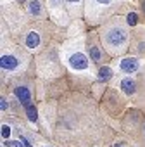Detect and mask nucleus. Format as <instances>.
<instances>
[{
    "mask_svg": "<svg viewBox=\"0 0 145 147\" xmlns=\"http://www.w3.org/2000/svg\"><path fill=\"white\" fill-rule=\"evenodd\" d=\"M126 21H128V24H130V26H135V24H136V21H138V16H136L135 12H130V14H128V18H126Z\"/></svg>",
    "mask_w": 145,
    "mask_h": 147,
    "instance_id": "12",
    "label": "nucleus"
},
{
    "mask_svg": "<svg viewBox=\"0 0 145 147\" xmlns=\"http://www.w3.org/2000/svg\"><path fill=\"white\" fill-rule=\"evenodd\" d=\"M19 2H23V0H19Z\"/></svg>",
    "mask_w": 145,
    "mask_h": 147,
    "instance_id": "21",
    "label": "nucleus"
},
{
    "mask_svg": "<svg viewBox=\"0 0 145 147\" xmlns=\"http://www.w3.org/2000/svg\"><path fill=\"white\" fill-rule=\"evenodd\" d=\"M114 147H121V145H114Z\"/></svg>",
    "mask_w": 145,
    "mask_h": 147,
    "instance_id": "20",
    "label": "nucleus"
},
{
    "mask_svg": "<svg viewBox=\"0 0 145 147\" xmlns=\"http://www.w3.org/2000/svg\"><path fill=\"white\" fill-rule=\"evenodd\" d=\"M5 145H9V147H26V145L23 144V140H21V142H7Z\"/></svg>",
    "mask_w": 145,
    "mask_h": 147,
    "instance_id": "14",
    "label": "nucleus"
},
{
    "mask_svg": "<svg viewBox=\"0 0 145 147\" xmlns=\"http://www.w3.org/2000/svg\"><path fill=\"white\" fill-rule=\"evenodd\" d=\"M30 12H31L33 16H38V14L42 12V9H40V4L36 2V0H33V2H30Z\"/></svg>",
    "mask_w": 145,
    "mask_h": 147,
    "instance_id": "10",
    "label": "nucleus"
},
{
    "mask_svg": "<svg viewBox=\"0 0 145 147\" xmlns=\"http://www.w3.org/2000/svg\"><path fill=\"white\" fill-rule=\"evenodd\" d=\"M0 66H2V69L12 71V69H16L19 66V61L16 57H12V55H2V59H0Z\"/></svg>",
    "mask_w": 145,
    "mask_h": 147,
    "instance_id": "4",
    "label": "nucleus"
},
{
    "mask_svg": "<svg viewBox=\"0 0 145 147\" xmlns=\"http://www.w3.org/2000/svg\"><path fill=\"white\" fill-rule=\"evenodd\" d=\"M14 94H16V97L19 99V102H21V104H24V106H28V104H30L31 95H30V90H28L26 87H17V88L14 90Z\"/></svg>",
    "mask_w": 145,
    "mask_h": 147,
    "instance_id": "5",
    "label": "nucleus"
},
{
    "mask_svg": "<svg viewBox=\"0 0 145 147\" xmlns=\"http://www.w3.org/2000/svg\"><path fill=\"white\" fill-rule=\"evenodd\" d=\"M26 116H28L30 121H36L38 113H36V107H35L33 104H28V106H26Z\"/></svg>",
    "mask_w": 145,
    "mask_h": 147,
    "instance_id": "9",
    "label": "nucleus"
},
{
    "mask_svg": "<svg viewBox=\"0 0 145 147\" xmlns=\"http://www.w3.org/2000/svg\"><path fill=\"white\" fill-rule=\"evenodd\" d=\"M9 135H11V128H9L7 125H4V126H2V137H4V138H7Z\"/></svg>",
    "mask_w": 145,
    "mask_h": 147,
    "instance_id": "13",
    "label": "nucleus"
},
{
    "mask_svg": "<svg viewBox=\"0 0 145 147\" xmlns=\"http://www.w3.org/2000/svg\"><path fill=\"white\" fill-rule=\"evenodd\" d=\"M69 66L72 67V69H87L88 67V59H87V55L85 54H81V52H76V54H72L71 57H69Z\"/></svg>",
    "mask_w": 145,
    "mask_h": 147,
    "instance_id": "2",
    "label": "nucleus"
},
{
    "mask_svg": "<svg viewBox=\"0 0 145 147\" xmlns=\"http://www.w3.org/2000/svg\"><path fill=\"white\" fill-rule=\"evenodd\" d=\"M21 140H23V144H24V145H26V147H33V145H31V144H30V142H28V140H26V138H23V137H21Z\"/></svg>",
    "mask_w": 145,
    "mask_h": 147,
    "instance_id": "17",
    "label": "nucleus"
},
{
    "mask_svg": "<svg viewBox=\"0 0 145 147\" xmlns=\"http://www.w3.org/2000/svg\"><path fill=\"white\" fill-rule=\"evenodd\" d=\"M126 38H128V35H126V31H124L123 28H111V30L104 35L105 43H107L109 47H112V49L123 47V45L126 43Z\"/></svg>",
    "mask_w": 145,
    "mask_h": 147,
    "instance_id": "1",
    "label": "nucleus"
},
{
    "mask_svg": "<svg viewBox=\"0 0 145 147\" xmlns=\"http://www.w3.org/2000/svg\"><path fill=\"white\" fill-rule=\"evenodd\" d=\"M138 61L136 59H133V57H126V59H123L121 62H119V67L124 71V73H133V71H136L138 69Z\"/></svg>",
    "mask_w": 145,
    "mask_h": 147,
    "instance_id": "3",
    "label": "nucleus"
},
{
    "mask_svg": "<svg viewBox=\"0 0 145 147\" xmlns=\"http://www.w3.org/2000/svg\"><path fill=\"white\" fill-rule=\"evenodd\" d=\"M143 11H145V2H143Z\"/></svg>",
    "mask_w": 145,
    "mask_h": 147,
    "instance_id": "19",
    "label": "nucleus"
},
{
    "mask_svg": "<svg viewBox=\"0 0 145 147\" xmlns=\"http://www.w3.org/2000/svg\"><path fill=\"white\" fill-rule=\"evenodd\" d=\"M90 57H92V61H100V52H99V49L97 47H92L90 49Z\"/></svg>",
    "mask_w": 145,
    "mask_h": 147,
    "instance_id": "11",
    "label": "nucleus"
},
{
    "mask_svg": "<svg viewBox=\"0 0 145 147\" xmlns=\"http://www.w3.org/2000/svg\"><path fill=\"white\" fill-rule=\"evenodd\" d=\"M111 78H112V69L111 67L104 66V67L99 69V80L100 82H105V80H111Z\"/></svg>",
    "mask_w": 145,
    "mask_h": 147,
    "instance_id": "8",
    "label": "nucleus"
},
{
    "mask_svg": "<svg viewBox=\"0 0 145 147\" xmlns=\"http://www.w3.org/2000/svg\"><path fill=\"white\" fill-rule=\"evenodd\" d=\"M26 45H28L30 49H36V47L40 45V35H38L36 31L28 33V36H26Z\"/></svg>",
    "mask_w": 145,
    "mask_h": 147,
    "instance_id": "6",
    "label": "nucleus"
},
{
    "mask_svg": "<svg viewBox=\"0 0 145 147\" xmlns=\"http://www.w3.org/2000/svg\"><path fill=\"white\" fill-rule=\"evenodd\" d=\"M121 90H123L124 94H133V92H135V82H133L131 78H124V80L121 82Z\"/></svg>",
    "mask_w": 145,
    "mask_h": 147,
    "instance_id": "7",
    "label": "nucleus"
},
{
    "mask_svg": "<svg viewBox=\"0 0 145 147\" xmlns=\"http://www.w3.org/2000/svg\"><path fill=\"white\" fill-rule=\"evenodd\" d=\"M67 2H71V4H75V2H78V0H67Z\"/></svg>",
    "mask_w": 145,
    "mask_h": 147,
    "instance_id": "18",
    "label": "nucleus"
},
{
    "mask_svg": "<svg viewBox=\"0 0 145 147\" xmlns=\"http://www.w3.org/2000/svg\"><path fill=\"white\" fill-rule=\"evenodd\" d=\"M0 109H2V111H5V109H7V100H5V99L0 100Z\"/></svg>",
    "mask_w": 145,
    "mask_h": 147,
    "instance_id": "15",
    "label": "nucleus"
},
{
    "mask_svg": "<svg viewBox=\"0 0 145 147\" xmlns=\"http://www.w3.org/2000/svg\"><path fill=\"white\" fill-rule=\"evenodd\" d=\"M95 2H99V4H102V5H105V4H111L112 0H95Z\"/></svg>",
    "mask_w": 145,
    "mask_h": 147,
    "instance_id": "16",
    "label": "nucleus"
}]
</instances>
